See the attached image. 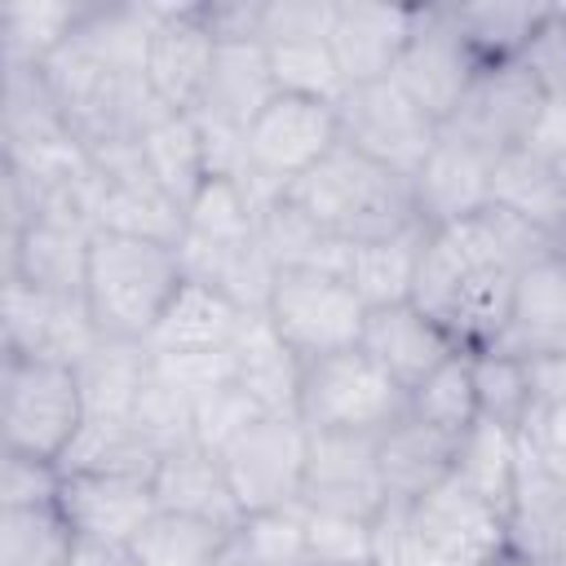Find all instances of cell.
Returning a JSON list of instances; mask_svg holds the SVG:
<instances>
[{
    "instance_id": "cell-1",
    "label": "cell",
    "mask_w": 566,
    "mask_h": 566,
    "mask_svg": "<svg viewBox=\"0 0 566 566\" xmlns=\"http://www.w3.org/2000/svg\"><path fill=\"white\" fill-rule=\"evenodd\" d=\"M186 283L181 252L172 243L93 230L84 261V305L106 340H142Z\"/></svg>"
},
{
    "instance_id": "cell-2",
    "label": "cell",
    "mask_w": 566,
    "mask_h": 566,
    "mask_svg": "<svg viewBox=\"0 0 566 566\" xmlns=\"http://www.w3.org/2000/svg\"><path fill=\"white\" fill-rule=\"evenodd\" d=\"M287 199L332 239L340 243H367V239H389L398 230L420 226L411 181L389 172L385 164L349 150L336 142L332 155H323L292 190Z\"/></svg>"
},
{
    "instance_id": "cell-3",
    "label": "cell",
    "mask_w": 566,
    "mask_h": 566,
    "mask_svg": "<svg viewBox=\"0 0 566 566\" xmlns=\"http://www.w3.org/2000/svg\"><path fill=\"white\" fill-rule=\"evenodd\" d=\"M88 411L80 394V376L57 358H0V429L4 451L40 455L62 464L71 442L80 438Z\"/></svg>"
},
{
    "instance_id": "cell-4",
    "label": "cell",
    "mask_w": 566,
    "mask_h": 566,
    "mask_svg": "<svg viewBox=\"0 0 566 566\" xmlns=\"http://www.w3.org/2000/svg\"><path fill=\"white\" fill-rule=\"evenodd\" d=\"M336 142H340L336 106L310 102V97H292V93H274V102L243 133V159H248V168H243L239 186L265 212L323 155H332Z\"/></svg>"
},
{
    "instance_id": "cell-5",
    "label": "cell",
    "mask_w": 566,
    "mask_h": 566,
    "mask_svg": "<svg viewBox=\"0 0 566 566\" xmlns=\"http://www.w3.org/2000/svg\"><path fill=\"white\" fill-rule=\"evenodd\" d=\"M407 416V389L358 345L305 363L296 420L310 433H385Z\"/></svg>"
},
{
    "instance_id": "cell-6",
    "label": "cell",
    "mask_w": 566,
    "mask_h": 566,
    "mask_svg": "<svg viewBox=\"0 0 566 566\" xmlns=\"http://www.w3.org/2000/svg\"><path fill=\"white\" fill-rule=\"evenodd\" d=\"M509 548V522L460 482H442L429 495L402 504L398 566H486Z\"/></svg>"
},
{
    "instance_id": "cell-7",
    "label": "cell",
    "mask_w": 566,
    "mask_h": 566,
    "mask_svg": "<svg viewBox=\"0 0 566 566\" xmlns=\"http://www.w3.org/2000/svg\"><path fill=\"white\" fill-rule=\"evenodd\" d=\"M336 128L349 150L385 164L407 181L420 172L442 137V124L424 106H416L394 80L345 88V97L336 102Z\"/></svg>"
},
{
    "instance_id": "cell-8",
    "label": "cell",
    "mask_w": 566,
    "mask_h": 566,
    "mask_svg": "<svg viewBox=\"0 0 566 566\" xmlns=\"http://www.w3.org/2000/svg\"><path fill=\"white\" fill-rule=\"evenodd\" d=\"M265 318L305 363H314L358 345L367 305L332 270H279Z\"/></svg>"
},
{
    "instance_id": "cell-9",
    "label": "cell",
    "mask_w": 566,
    "mask_h": 566,
    "mask_svg": "<svg viewBox=\"0 0 566 566\" xmlns=\"http://www.w3.org/2000/svg\"><path fill=\"white\" fill-rule=\"evenodd\" d=\"M217 455H221V469L230 478V491H234L243 517L301 504L310 429L296 416H256Z\"/></svg>"
},
{
    "instance_id": "cell-10",
    "label": "cell",
    "mask_w": 566,
    "mask_h": 566,
    "mask_svg": "<svg viewBox=\"0 0 566 566\" xmlns=\"http://www.w3.org/2000/svg\"><path fill=\"white\" fill-rule=\"evenodd\" d=\"M478 71H482V62L469 53L460 22H455V9L451 4H420L416 31H411L389 80L416 106H424L438 124H447Z\"/></svg>"
},
{
    "instance_id": "cell-11",
    "label": "cell",
    "mask_w": 566,
    "mask_h": 566,
    "mask_svg": "<svg viewBox=\"0 0 566 566\" xmlns=\"http://www.w3.org/2000/svg\"><path fill=\"white\" fill-rule=\"evenodd\" d=\"M217 62V35L199 4H155V27L146 40V84L172 115H190L203 102Z\"/></svg>"
},
{
    "instance_id": "cell-12",
    "label": "cell",
    "mask_w": 566,
    "mask_h": 566,
    "mask_svg": "<svg viewBox=\"0 0 566 566\" xmlns=\"http://www.w3.org/2000/svg\"><path fill=\"white\" fill-rule=\"evenodd\" d=\"M539 115H544V97L531 71L522 62H500L473 75L469 93L460 97V106L451 111L442 128L500 159L504 150H517L531 142Z\"/></svg>"
},
{
    "instance_id": "cell-13",
    "label": "cell",
    "mask_w": 566,
    "mask_h": 566,
    "mask_svg": "<svg viewBox=\"0 0 566 566\" xmlns=\"http://www.w3.org/2000/svg\"><path fill=\"white\" fill-rule=\"evenodd\" d=\"M0 323H4L0 354L57 358L71 367L102 340L84 296H53L18 279H0Z\"/></svg>"
},
{
    "instance_id": "cell-14",
    "label": "cell",
    "mask_w": 566,
    "mask_h": 566,
    "mask_svg": "<svg viewBox=\"0 0 566 566\" xmlns=\"http://www.w3.org/2000/svg\"><path fill=\"white\" fill-rule=\"evenodd\" d=\"M376 438L380 433H310L301 504L371 522L389 504L376 464Z\"/></svg>"
},
{
    "instance_id": "cell-15",
    "label": "cell",
    "mask_w": 566,
    "mask_h": 566,
    "mask_svg": "<svg viewBox=\"0 0 566 566\" xmlns=\"http://www.w3.org/2000/svg\"><path fill=\"white\" fill-rule=\"evenodd\" d=\"M62 495L57 509L75 539L84 544H115L128 548L133 535L155 517V491L150 478H128V473H80L62 469Z\"/></svg>"
},
{
    "instance_id": "cell-16",
    "label": "cell",
    "mask_w": 566,
    "mask_h": 566,
    "mask_svg": "<svg viewBox=\"0 0 566 566\" xmlns=\"http://www.w3.org/2000/svg\"><path fill=\"white\" fill-rule=\"evenodd\" d=\"M491 172H495V155H486L442 128L438 146L411 177V199H416L420 226L438 230V226H455V221L486 212L491 208Z\"/></svg>"
},
{
    "instance_id": "cell-17",
    "label": "cell",
    "mask_w": 566,
    "mask_h": 566,
    "mask_svg": "<svg viewBox=\"0 0 566 566\" xmlns=\"http://www.w3.org/2000/svg\"><path fill=\"white\" fill-rule=\"evenodd\" d=\"M420 4H363V0H336L332 18V53L345 75V84H376L389 80L411 31H416Z\"/></svg>"
},
{
    "instance_id": "cell-18",
    "label": "cell",
    "mask_w": 566,
    "mask_h": 566,
    "mask_svg": "<svg viewBox=\"0 0 566 566\" xmlns=\"http://www.w3.org/2000/svg\"><path fill=\"white\" fill-rule=\"evenodd\" d=\"M358 349H363L380 371H389L407 394H411L429 371H438L451 354H464V349H455V340L447 336V327H442L433 314H424L416 301H398V305H376V310H367Z\"/></svg>"
},
{
    "instance_id": "cell-19",
    "label": "cell",
    "mask_w": 566,
    "mask_h": 566,
    "mask_svg": "<svg viewBox=\"0 0 566 566\" xmlns=\"http://www.w3.org/2000/svg\"><path fill=\"white\" fill-rule=\"evenodd\" d=\"M88 239L93 226L80 221H35L18 234H4L0 279H18L53 296H84Z\"/></svg>"
},
{
    "instance_id": "cell-20",
    "label": "cell",
    "mask_w": 566,
    "mask_h": 566,
    "mask_svg": "<svg viewBox=\"0 0 566 566\" xmlns=\"http://www.w3.org/2000/svg\"><path fill=\"white\" fill-rule=\"evenodd\" d=\"M248 314L256 310H243L226 292L199 279H186L168 301V310L159 314L155 332L146 336V349L150 354H230Z\"/></svg>"
},
{
    "instance_id": "cell-21",
    "label": "cell",
    "mask_w": 566,
    "mask_h": 566,
    "mask_svg": "<svg viewBox=\"0 0 566 566\" xmlns=\"http://www.w3.org/2000/svg\"><path fill=\"white\" fill-rule=\"evenodd\" d=\"M150 491L164 513H181V517H199V522H217V526L243 522V509L230 491L221 455L199 442H181V447L164 451L150 473Z\"/></svg>"
},
{
    "instance_id": "cell-22",
    "label": "cell",
    "mask_w": 566,
    "mask_h": 566,
    "mask_svg": "<svg viewBox=\"0 0 566 566\" xmlns=\"http://www.w3.org/2000/svg\"><path fill=\"white\" fill-rule=\"evenodd\" d=\"M455 442L460 438L438 433L433 424L416 420L411 411L398 416L376 438V464H380L385 495L398 504H411V500L429 495L433 486H442L455 469Z\"/></svg>"
},
{
    "instance_id": "cell-23",
    "label": "cell",
    "mask_w": 566,
    "mask_h": 566,
    "mask_svg": "<svg viewBox=\"0 0 566 566\" xmlns=\"http://www.w3.org/2000/svg\"><path fill=\"white\" fill-rule=\"evenodd\" d=\"M274 75L265 44H217V62L203 88V102L190 111L199 124L248 133V124L274 102Z\"/></svg>"
},
{
    "instance_id": "cell-24",
    "label": "cell",
    "mask_w": 566,
    "mask_h": 566,
    "mask_svg": "<svg viewBox=\"0 0 566 566\" xmlns=\"http://www.w3.org/2000/svg\"><path fill=\"white\" fill-rule=\"evenodd\" d=\"M495 349L517 354V358L566 349V252L539 265H526L517 274L509 327Z\"/></svg>"
},
{
    "instance_id": "cell-25",
    "label": "cell",
    "mask_w": 566,
    "mask_h": 566,
    "mask_svg": "<svg viewBox=\"0 0 566 566\" xmlns=\"http://www.w3.org/2000/svg\"><path fill=\"white\" fill-rule=\"evenodd\" d=\"M234 385L252 394V402L270 416H296L305 358L274 332V323L261 314H248L239 340H234Z\"/></svg>"
},
{
    "instance_id": "cell-26",
    "label": "cell",
    "mask_w": 566,
    "mask_h": 566,
    "mask_svg": "<svg viewBox=\"0 0 566 566\" xmlns=\"http://www.w3.org/2000/svg\"><path fill=\"white\" fill-rule=\"evenodd\" d=\"M491 203L566 243V168L531 146L504 150L491 172Z\"/></svg>"
},
{
    "instance_id": "cell-27",
    "label": "cell",
    "mask_w": 566,
    "mask_h": 566,
    "mask_svg": "<svg viewBox=\"0 0 566 566\" xmlns=\"http://www.w3.org/2000/svg\"><path fill=\"white\" fill-rule=\"evenodd\" d=\"M424 239H429V226H411V230H398V234H389V239L349 243L345 265H340V279L358 292V301H363L367 310L411 301Z\"/></svg>"
},
{
    "instance_id": "cell-28",
    "label": "cell",
    "mask_w": 566,
    "mask_h": 566,
    "mask_svg": "<svg viewBox=\"0 0 566 566\" xmlns=\"http://www.w3.org/2000/svg\"><path fill=\"white\" fill-rule=\"evenodd\" d=\"M177 252H181L186 279H199V283L226 292L243 310H256V314L265 310L274 279H279V265L265 252L261 234L239 239V243H181Z\"/></svg>"
},
{
    "instance_id": "cell-29",
    "label": "cell",
    "mask_w": 566,
    "mask_h": 566,
    "mask_svg": "<svg viewBox=\"0 0 566 566\" xmlns=\"http://www.w3.org/2000/svg\"><path fill=\"white\" fill-rule=\"evenodd\" d=\"M80 394L88 420H124L133 416V402L150 376V349L142 340H97L80 363Z\"/></svg>"
},
{
    "instance_id": "cell-30",
    "label": "cell",
    "mask_w": 566,
    "mask_h": 566,
    "mask_svg": "<svg viewBox=\"0 0 566 566\" xmlns=\"http://www.w3.org/2000/svg\"><path fill=\"white\" fill-rule=\"evenodd\" d=\"M509 544L526 553L531 562L548 566V553L557 544V531L566 522V491L544 473L535 451L522 438V460H517V482H513V504H509Z\"/></svg>"
},
{
    "instance_id": "cell-31",
    "label": "cell",
    "mask_w": 566,
    "mask_h": 566,
    "mask_svg": "<svg viewBox=\"0 0 566 566\" xmlns=\"http://www.w3.org/2000/svg\"><path fill=\"white\" fill-rule=\"evenodd\" d=\"M0 128H4V155L40 150L53 142H66V115L44 80V66H4V106H0Z\"/></svg>"
},
{
    "instance_id": "cell-32",
    "label": "cell",
    "mask_w": 566,
    "mask_h": 566,
    "mask_svg": "<svg viewBox=\"0 0 566 566\" xmlns=\"http://www.w3.org/2000/svg\"><path fill=\"white\" fill-rule=\"evenodd\" d=\"M517 460H522V433H509L500 424L478 420L460 442H455V469L451 482H460L469 495L491 504L495 513L509 517L513 504V482H517Z\"/></svg>"
},
{
    "instance_id": "cell-33",
    "label": "cell",
    "mask_w": 566,
    "mask_h": 566,
    "mask_svg": "<svg viewBox=\"0 0 566 566\" xmlns=\"http://www.w3.org/2000/svg\"><path fill=\"white\" fill-rule=\"evenodd\" d=\"M142 150V164L146 172L186 208L203 181L212 177V159H208V146H203V133L195 124V115H164L150 133H142L137 142Z\"/></svg>"
},
{
    "instance_id": "cell-34",
    "label": "cell",
    "mask_w": 566,
    "mask_h": 566,
    "mask_svg": "<svg viewBox=\"0 0 566 566\" xmlns=\"http://www.w3.org/2000/svg\"><path fill=\"white\" fill-rule=\"evenodd\" d=\"M84 4L66 0H13L0 9V62L4 66H44L57 49L71 44Z\"/></svg>"
},
{
    "instance_id": "cell-35",
    "label": "cell",
    "mask_w": 566,
    "mask_h": 566,
    "mask_svg": "<svg viewBox=\"0 0 566 566\" xmlns=\"http://www.w3.org/2000/svg\"><path fill=\"white\" fill-rule=\"evenodd\" d=\"M230 531L234 526H217V522L155 509V517L133 535L128 557L137 566H212Z\"/></svg>"
},
{
    "instance_id": "cell-36",
    "label": "cell",
    "mask_w": 566,
    "mask_h": 566,
    "mask_svg": "<svg viewBox=\"0 0 566 566\" xmlns=\"http://www.w3.org/2000/svg\"><path fill=\"white\" fill-rule=\"evenodd\" d=\"M460 35L469 44V53L482 66H500V62H517L544 18L548 4H451Z\"/></svg>"
},
{
    "instance_id": "cell-37",
    "label": "cell",
    "mask_w": 566,
    "mask_h": 566,
    "mask_svg": "<svg viewBox=\"0 0 566 566\" xmlns=\"http://www.w3.org/2000/svg\"><path fill=\"white\" fill-rule=\"evenodd\" d=\"M473 367V398H478V420L500 424L509 433H526L535 420V398L526 380V363L504 349H478L469 354Z\"/></svg>"
},
{
    "instance_id": "cell-38",
    "label": "cell",
    "mask_w": 566,
    "mask_h": 566,
    "mask_svg": "<svg viewBox=\"0 0 566 566\" xmlns=\"http://www.w3.org/2000/svg\"><path fill=\"white\" fill-rule=\"evenodd\" d=\"M159 464L155 442L124 416V420H84L80 438L71 442L62 469L80 473H128V478H150Z\"/></svg>"
},
{
    "instance_id": "cell-39",
    "label": "cell",
    "mask_w": 566,
    "mask_h": 566,
    "mask_svg": "<svg viewBox=\"0 0 566 566\" xmlns=\"http://www.w3.org/2000/svg\"><path fill=\"white\" fill-rule=\"evenodd\" d=\"M265 57H270V75H274L279 93L336 106L345 97V88H349L340 66H336V53H332L327 35L274 40V44H265Z\"/></svg>"
},
{
    "instance_id": "cell-40",
    "label": "cell",
    "mask_w": 566,
    "mask_h": 566,
    "mask_svg": "<svg viewBox=\"0 0 566 566\" xmlns=\"http://www.w3.org/2000/svg\"><path fill=\"white\" fill-rule=\"evenodd\" d=\"M75 531L62 509H0V566H71Z\"/></svg>"
},
{
    "instance_id": "cell-41",
    "label": "cell",
    "mask_w": 566,
    "mask_h": 566,
    "mask_svg": "<svg viewBox=\"0 0 566 566\" xmlns=\"http://www.w3.org/2000/svg\"><path fill=\"white\" fill-rule=\"evenodd\" d=\"M261 234V208L234 177H208L203 190L186 203L181 243H239Z\"/></svg>"
},
{
    "instance_id": "cell-42",
    "label": "cell",
    "mask_w": 566,
    "mask_h": 566,
    "mask_svg": "<svg viewBox=\"0 0 566 566\" xmlns=\"http://www.w3.org/2000/svg\"><path fill=\"white\" fill-rule=\"evenodd\" d=\"M407 411L424 424H433L447 438H464L478 424V398H473V367L469 354H451L438 371H429L411 394Z\"/></svg>"
},
{
    "instance_id": "cell-43",
    "label": "cell",
    "mask_w": 566,
    "mask_h": 566,
    "mask_svg": "<svg viewBox=\"0 0 566 566\" xmlns=\"http://www.w3.org/2000/svg\"><path fill=\"white\" fill-rule=\"evenodd\" d=\"M239 539L256 557V566H310V539H305V509H265L248 513L239 526Z\"/></svg>"
},
{
    "instance_id": "cell-44",
    "label": "cell",
    "mask_w": 566,
    "mask_h": 566,
    "mask_svg": "<svg viewBox=\"0 0 566 566\" xmlns=\"http://www.w3.org/2000/svg\"><path fill=\"white\" fill-rule=\"evenodd\" d=\"M128 420L155 442L159 455L172 451V447H181V442H195V438H190V398H186L181 389H172V385L155 371V358H150V376H146L142 394H137Z\"/></svg>"
},
{
    "instance_id": "cell-45",
    "label": "cell",
    "mask_w": 566,
    "mask_h": 566,
    "mask_svg": "<svg viewBox=\"0 0 566 566\" xmlns=\"http://www.w3.org/2000/svg\"><path fill=\"white\" fill-rule=\"evenodd\" d=\"M256 416H270V411H261L248 389H239L234 380H226V385H217V389H208V394H199L190 402V438L199 447H208V451H221Z\"/></svg>"
},
{
    "instance_id": "cell-46",
    "label": "cell",
    "mask_w": 566,
    "mask_h": 566,
    "mask_svg": "<svg viewBox=\"0 0 566 566\" xmlns=\"http://www.w3.org/2000/svg\"><path fill=\"white\" fill-rule=\"evenodd\" d=\"M305 539H310V562L376 566V544H371V522L367 517L305 509Z\"/></svg>"
},
{
    "instance_id": "cell-47",
    "label": "cell",
    "mask_w": 566,
    "mask_h": 566,
    "mask_svg": "<svg viewBox=\"0 0 566 566\" xmlns=\"http://www.w3.org/2000/svg\"><path fill=\"white\" fill-rule=\"evenodd\" d=\"M517 62L531 71L544 106L566 111V4L544 9L539 27H535V35H531V44Z\"/></svg>"
},
{
    "instance_id": "cell-48",
    "label": "cell",
    "mask_w": 566,
    "mask_h": 566,
    "mask_svg": "<svg viewBox=\"0 0 566 566\" xmlns=\"http://www.w3.org/2000/svg\"><path fill=\"white\" fill-rule=\"evenodd\" d=\"M62 464L4 451L0 460V509H49L62 495Z\"/></svg>"
},
{
    "instance_id": "cell-49",
    "label": "cell",
    "mask_w": 566,
    "mask_h": 566,
    "mask_svg": "<svg viewBox=\"0 0 566 566\" xmlns=\"http://www.w3.org/2000/svg\"><path fill=\"white\" fill-rule=\"evenodd\" d=\"M155 358V371L181 389L190 402L226 380H234V354H150Z\"/></svg>"
},
{
    "instance_id": "cell-50",
    "label": "cell",
    "mask_w": 566,
    "mask_h": 566,
    "mask_svg": "<svg viewBox=\"0 0 566 566\" xmlns=\"http://www.w3.org/2000/svg\"><path fill=\"white\" fill-rule=\"evenodd\" d=\"M526 447L535 451V460L544 464V473L566 491V402L539 411L531 424H526Z\"/></svg>"
},
{
    "instance_id": "cell-51",
    "label": "cell",
    "mask_w": 566,
    "mask_h": 566,
    "mask_svg": "<svg viewBox=\"0 0 566 566\" xmlns=\"http://www.w3.org/2000/svg\"><path fill=\"white\" fill-rule=\"evenodd\" d=\"M526 363V380H531V398H535V416L566 402V349L557 354H535L522 358Z\"/></svg>"
},
{
    "instance_id": "cell-52",
    "label": "cell",
    "mask_w": 566,
    "mask_h": 566,
    "mask_svg": "<svg viewBox=\"0 0 566 566\" xmlns=\"http://www.w3.org/2000/svg\"><path fill=\"white\" fill-rule=\"evenodd\" d=\"M71 566H137V562L128 557V548H115V544H84V539H80Z\"/></svg>"
},
{
    "instance_id": "cell-53",
    "label": "cell",
    "mask_w": 566,
    "mask_h": 566,
    "mask_svg": "<svg viewBox=\"0 0 566 566\" xmlns=\"http://www.w3.org/2000/svg\"><path fill=\"white\" fill-rule=\"evenodd\" d=\"M212 566H256V557L248 553V544L239 539V531H230L226 535V544H221V553H217V562Z\"/></svg>"
},
{
    "instance_id": "cell-54",
    "label": "cell",
    "mask_w": 566,
    "mask_h": 566,
    "mask_svg": "<svg viewBox=\"0 0 566 566\" xmlns=\"http://www.w3.org/2000/svg\"><path fill=\"white\" fill-rule=\"evenodd\" d=\"M486 566H539V562H531V557H526V553H517V548H513V544H509V548H504V553H500V557H491V562H486Z\"/></svg>"
},
{
    "instance_id": "cell-55",
    "label": "cell",
    "mask_w": 566,
    "mask_h": 566,
    "mask_svg": "<svg viewBox=\"0 0 566 566\" xmlns=\"http://www.w3.org/2000/svg\"><path fill=\"white\" fill-rule=\"evenodd\" d=\"M548 566H566V522H562V531H557V544H553V553H548Z\"/></svg>"
},
{
    "instance_id": "cell-56",
    "label": "cell",
    "mask_w": 566,
    "mask_h": 566,
    "mask_svg": "<svg viewBox=\"0 0 566 566\" xmlns=\"http://www.w3.org/2000/svg\"><path fill=\"white\" fill-rule=\"evenodd\" d=\"M310 566H340V562H310Z\"/></svg>"
}]
</instances>
